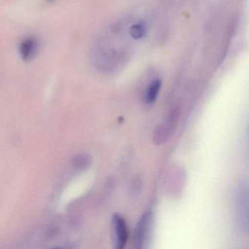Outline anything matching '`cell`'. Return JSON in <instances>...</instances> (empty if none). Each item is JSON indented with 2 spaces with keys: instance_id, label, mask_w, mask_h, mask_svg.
Listing matches in <instances>:
<instances>
[{
  "instance_id": "cell-1",
  "label": "cell",
  "mask_w": 249,
  "mask_h": 249,
  "mask_svg": "<svg viewBox=\"0 0 249 249\" xmlns=\"http://www.w3.org/2000/svg\"><path fill=\"white\" fill-rule=\"evenodd\" d=\"M179 112L177 108L170 112L168 119L156 129L154 134V142L156 145L164 143L173 135L177 123Z\"/></svg>"
},
{
  "instance_id": "cell-2",
  "label": "cell",
  "mask_w": 249,
  "mask_h": 249,
  "mask_svg": "<svg viewBox=\"0 0 249 249\" xmlns=\"http://www.w3.org/2000/svg\"><path fill=\"white\" fill-rule=\"evenodd\" d=\"M153 215L151 211L145 213L140 218L135 231V247L139 249L145 248L149 239L152 226Z\"/></svg>"
},
{
  "instance_id": "cell-3",
  "label": "cell",
  "mask_w": 249,
  "mask_h": 249,
  "mask_svg": "<svg viewBox=\"0 0 249 249\" xmlns=\"http://www.w3.org/2000/svg\"><path fill=\"white\" fill-rule=\"evenodd\" d=\"M113 225V238L117 249H123L127 242L128 231L126 222L122 215L114 214L112 219Z\"/></svg>"
},
{
  "instance_id": "cell-4",
  "label": "cell",
  "mask_w": 249,
  "mask_h": 249,
  "mask_svg": "<svg viewBox=\"0 0 249 249\" xmlns=\"http://www.w3.org/2000/svg\"><path fill=\"white\" fill-rule=\"evenodd\" d=\"M38 41L34 37L26 38L20 45L19 52L24 61H30L36 56L38 51Z\"/></svg>"
},
{
  "instance_id": "cell-5",
  "label": "cell",
  "mask_w": 249,
  "mask_h": 249,
  "mask_svg": "<svg viewBox=\"0 0 249 249\" xmlns=\"http://www.w3.org/2000/svg\"><path fill=\"white\" fill-rule=\"evenodd\" d=\"M161 87V81L155 79L150 83L145 94V102L147 104H152L157 100Z\"/></svg>"
},
{
  "instance_id": "cell-6",
  "label": "cell",
  "mask_w": 249,
  "mask_h": 249,
  "mask_svg": "<svg viewBox=\"0 0 249 249\" xmlns=\"http://www.w3.org/2000/svg\"><path fill=\"white\" fill-rule=\"evenodd\" d=\"M146 33L147 26L143 21L133 24L129 29V36L134 40H141L146 36Z\"/></svg>"
},
{
  "instance_id": "cell-7",
  "label": "cell",
  "mask_w": 249,
  "mask_h": 249,
  "mask_svg": "<svg viewBox=\"0 0 249 249\" xmlns=\"http://www.w3.org/2000/svg\"><path fill=\"white\" fill-rule=\"evenodd\" d=\"M72 166L79 170H84L89 167L91 158L87 154H80L75 156L72 160Z\"/></svg>"
}]
</instances>
